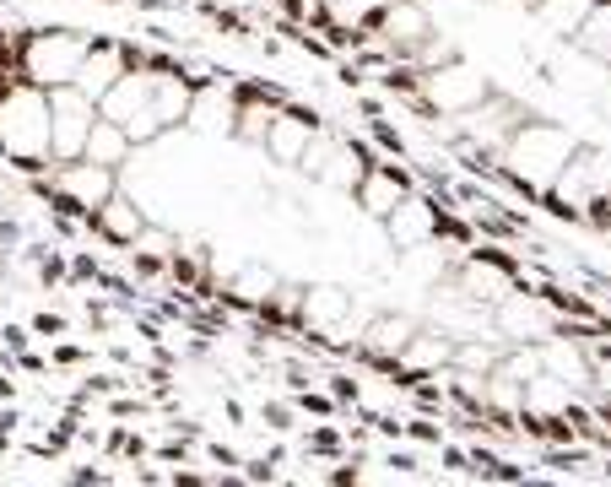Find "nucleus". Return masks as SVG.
<instances>
[{"label": "nucleus", "mask_w": 611, "mask_h": 487, "mask_svg": "<svg viewBox=\"0 0 611 487\" xmlns=\"http://www.w3.org/2000/svg\"><path fill=\"white\" fill-rule=\"evenodd\" d=\"M190 98H195V82L190 76H168V71H125L119 82L103 92L98 109L119 120L130 130V141L146 147V141L168 136V130H179L190 120Z\"/></svg>", "instance_id": "obj_1"}, {"label": "nucleus", "mask_w": 611, "mask_h": 487, "mask_svg": "<svg viewBox=\"0 0 611 487\" xmlns=\"http://www.w3.org/2000/svg\"><path fill=\"white\" fill-rule=\"evenodd\" d=\"M579 141L568 136L557 120H541V114H530V120L509 136V147H503V168H509L520 184H530V190H547V184H557V174H563V163L574 157Z\"/></svg>", "instance_id": "obj_2"}, {"label": "nucleus", "mask_w": 611, "mask_h": 487, "mask_svg": "<svg viewBox=\"0 0 611 487\" xmlns=\"http://www.w3.org/2000/svg\"><path fill=\"white\" fill-rule=\"evenodd\" d=\"M92 49V33L76 28H28L22 33V76L38 87H71Z\"/></svg>", "instance_id": "obj_3"}, {"label": "nucleus", "mask_w": 611, "mask_h": 487, "mask_svg": "<svg viewBox=\"0 0 611 487\" xmlns=\"http://www.w3.org/2000/svg\"><path fill=\"white\" fill-rule=\"evenodd\" d=\"M487 92H493V82H487L476 65H466L460 55L433 65V71H422V109H428V120H455V114L476 109Z\"/></svg>", "instance_id": "obj_4"}, {"label": "nucleus", "mask_w": 611, "mask_h": 487, "mask_svg": "<svg viewBox=\"0 0 611 487\" xmlns=\"http://www.w3.org/2000/svg\"><path fill=\"white\" fill-rule=\"evenodd\" d=\"M98 98L82 87H49V152H55V163H71V157L87 152V136L92 125H98Z\"/></svg>", "instance_id": "obj_5"}, {"label": "nucleus", "mask_w": 611, "mask_h": 487, "mask_svg": "<svg viewBox=\"0 0 611 487\" xmlns=\"http://www.w3.org/2000/svg\"><path fill=\"white\" fill-rule=\"evenodd\" d=\"M493 331L509 341V347L514 341H547V336H557V309L547 304L541 287L514 282V293L493 309Z\"/></svg>", "instance_id": "obj_6"}, {"label": "nucleus", "mask_w": 611, "mask_h": 487, "mask_svg": "<svg viewBox=\"0 0 611 487\" xmlns=\"http://www.w3.org/2000/svg\"><path fill=\"white\" fill-rule=\"evenodd\" d=\"M433 33L438 28H433V17H428V6H422V0H390V6L379 11V22H374V38H379V44H390L401 60L417 55Z\"/></svg>", "instance_id": "obj_7"}, {"label": "nucleus", "mask_w": 611, "mask_h": 487, "mask_svg": "<svg viewBox=\"0 0 611 487\" xmlns=\"http://www.w3.org/2000/svg\"><path fill=\"white\" fill-rule=\"evenodd\" d=\"M552 190H563L568 201H590V195H606L611 190V152H601V147H574V157L563 163V174H557V184Z\"/></svg>", "instance_id": "obj_8"}, {"label": "nucleus", "mask_w": 611, "mask_h": 487, "mask_svg": "<svg viewBox=\"0 0 611 487\" xmlns=\"http://www.w3.org/2000/svg\"><path fill=\"white\" fill-rule=\"evenodd\" d=\"M146 228H152V217H146L141 201H130L125 190H119L109 206H98V212H92V222H87V233H98V239L114 244V249H130Z\"/></svg>", "instance_id": "obj_9"}, {"label": "nucleus", "mask_w": 611, "mask_h": 487, "mask_svg": "<svg viewBox=\"0 0 611 487\" xmlns=\"http://www.w3.org/2000/svg\"><path fill=\"white\" fill-rule=\"evenodd\" d=\"M184 125L206 130V136H233V125H238V92H233V82H201V87H195L190 120H184Z\"/></svg>", "instance_id": "obj_10"}, {"label": "nucleus", "mask_w": 611, "mask_h": 487, "mask_svg": "<svg viewBox=\"0 0 611 487\" xmlns=\"http://www.w3.org/2000/svg\"><path fill=\"white\" fill-rule=\"evenodd\" d=\"M125 71H130V60H125V38H92L82 71H76V87L92 92V98L103 103V92H109Z\"/></svg>", "instance_id": "obj_11"}, {"label": "nucleus", "mask_w": 611, "mask_h": 487, "mask_svg": "<svg viewBox=\"0 0 611 487\" xmlns=\"http://www.w3.org/2000/svg\"><path fill=\"white\" fill-rule=\"evenodd\" d=\"M455 347L460 341L449 336L444 325H417V336H411L406 352H401V368L406 374H438V368L455 363Z\"/></svg>", "instance_id": "obj_12"}, {"label": "nucleus", "mask_w": 611, "mask_h": 487, "mask_svg": "<svg viewBox=\"0 0 611 487\" xmlns=\"http://www.w3.org/2000/svg\"><path fill=\"white\" fill-rule=\"evenodd\" d=\"M130 152H136V141H130V130L109 120V114H98V125H92V136H87V152L82 157H98V163H109V168H125L130 163Z\"/></svg>", "instance_id": "obj_13"}, {"label": "nucleus", "mask_w": 611, "mask_h": 487, "mask_svg": "<svg viewBox=\"0 0 611 487\" xmlns=\"http://www.w3.org/2000/svg\"><path fill=\"white\" fill-rule=\"evenodd\" d=\"M384 6H390V0H325V17L336 22V28H374Z\"/></svg>", "instance_id": "obj_14"}, {"label": "nucleus", "mask_w": 611, "mask_h": 487, "mask_svg": "<svg viewBox=\"0 0 611 487\" xmlns=\"http://www.w3.org/2000/svg\"><path fill=\"white\" fill-rule=\"evenodd\" d=\"M65 331H71V325H65V314H33V336H49V341H55V336H65Z\"/></svg>", "instance_id": "obj_15"}, {"label": "nucleus", "mask_w": 611, "mask_h": 487, "mask_svg": "<svg viewBox=\"0 0 611 487\" xmlns=\"http://www.w3.org/2000/svg\"><path fill=\"white\" fill-rule=\"evenodd\" d=\"M0 347H6V341H0Z\"/></svg>", "instance_id": "obj_16"}]
</instances>
